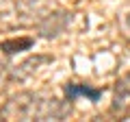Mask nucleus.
<instances>
[{
  "label": "nucleus",
  "mask_w": 130,
  "mask_h": 122,
  "mask_svg": "<svg viewBox=\"0 0 130 122\" xmlns=\"http://www.w3.org/2000/svg\"><path fill=\"white\" fill-rule=\"evenodd\" d=\"M78 94L89 96L91 100H98V98H100V92H91L89 87H67V96H78Z\"/></svg>",
  "instance_id": "obj_1"
}]
</instances>
